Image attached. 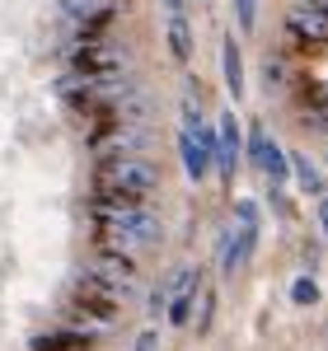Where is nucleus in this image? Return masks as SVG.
Returning <instances> with one entry per match:
<instances>
[{"mask_svg": "<svg viewBox=\"0 0 328 351\" xmlns=\"http://www.w3.org/2000/svg\"><path fill=\"white\" fill-rule=\"evenodd\" d=\"M94 243L104 253L137 258L145 248L164 243V220L145 202H94Z\"/></svg>", "mask_w": 328, "mask_h": 351, "instance_id": "obj_1", "label": "nucleus"}, {"mask_svg": "<svg viewBox=\"0 0 328 351\" xmlns=\"http://www.w3.org/2000/svg\"><path fill=\"white\" fill-rule=\"evenodd\" d=\"M183 5H188V0H164V10H169V14H183Z\"/></svg>", "mask_w": 328, "mask_h": 351, "instance_id": "obj_23", "label": "nucleus"}, {"mask_svg": "<svg viewBox=\"0 0 328 351\" xmlns=\"http://www.w3.org/2000/svg\"><path fill=\"white\" fill-rule=\"evenodd\" d=\"M66 66L75 75H108V71H132L127 66V52H117L104 38H80L71 52H66Z\"/></svg>", "mask_w": 328, "mask_h": 351, "instance_id": "obj_4", "label": "nucleus"}, {"mask_svg": "<svg viewBox=\"0 0 328 351\" xmlns=\"http://www.w3.org/2000/svg\"><path fill=\"white\" fill-rule=\"evenodd\" d=\"M220 75H225L230 99L239 104V99H244V56H239V47H235V38L220 43Z\"/></svg>", "mask_w": 328, "mask_h": 351, "instance_id": "obj_9", "label": "nucleus"}, {"mask_svg": "<svg viewBox=\"0 0 328 351\" xmlns=\"http://www.w3.org/2000/svg\"><path fill=\"white\" fill-rule=\"evenodd\" d=\"M132 351H160V328H141V337H137Z\"/></svg>", "mask_w": 328, "mask_h": 351, "instance_id": "obj_21", "label": "nucleus"}, {"mask_svg": "<svg viewBox=\"0 0 328 351\" xmlns=\"http://www.w3.org/2000/svg\"><path fill=\"white\" fill-rule=\"evenodd\" d=\"M319 225H324V234H328V192L319 197Z\"/></svg>", "mask_w": 328, "mask_h": 351, "instance_id": "obj_22", "label": "nucleus"}, {"mask_svg": "<svg viewBox=\"0 0 328 351\" xmlns=\"http://www.w3.org/2000/svg\"><path fill=\"white\" fill-rule=\"evenodd\" d=\"M235 14H239V28L253 33V24H258V0H235Z\"/></svg>", "mask_w": 328, "mask_h": 351, "instance_id": "obj_19", "label": "nucleus"}, {"mask_svg": "<svg viewBox=\"0 0 328 351\" xmlns=\"http://www.w3.org/2000/svg\"><path fill=\"white\" fill-rule=\"evenodd\" d=\"M89 150L94 160H145V150H155V127H141V122H108L99 132H89Z\"/></svg>", "mask_w": 328, "mask_h": 351, "instance_id": "obj_3", "label": "nucleus"}, {"mask_svg": "<svg viewBox=\"0 0 328 351\" xmlns=\"http://www.w3.org/2000/svg\"><path fill=\"white\" fill-rule=\"evenodd\" d=\"M178 117H183V132H202V127H207V122H202V99H183V104H178Z\"/></svg>", "mask_w": 328, "mask_h": 351, "instance_id": "obj_16", "label": "nucleus"}, {"mask_svg": "<svg viewBox=\"0 0 328 351\" xmlns=\"http://www.w3.org/2000/svg\"><path fill=\"white\" fill-rule=\"evenodd\" d=\"M84 276L99 281V286H108V291H117V295L127 300V291L137 286L141 271H137V258H127V253H104V248H99V253L84 263Z\"/></svg>", "mask_w": 328, "mask_h": 351, "instance_id": "obj_5", "label": "nucleus"}, {"mask_svg": "<svg viewBox=\"0 0 328 351\" xmlns=\"http://www.w3.org/2000/svg\"><path fill=\"white\" fill-rule=\"evenodd\" d=\"M169 52H174L178 66H188V61H192V28H188L183 14H169Z\"/></svg>", "mask_w": 328, "mask_h": 351, "instance_id": "obj_13", "label": "nucleus"}, {"mask_svg": "<svg viewBox=\"0 0 328 351\" xmlns=\"http://www.w3.org/2000/svg\"><path fill=\"white\" fill-rule=\"evenodd\" d=\"M169 295H174V271H169V276H164L160 286L150 291V304H145V309H150V319H160L164 309H169Z\"/></svg>", "mask_w": 328, "mask_h": 351, "instance_id": "obj_15", "label": "nucleus"}, {"mask_svg": "<svg viewBox=\"0 0 328 351\" xmlns=\"http://www.w3.org/2000/svg\"><path fill=\"white\" fill-rule=\"evenodd\" d=\"M258 169H263V178H268L272 188H281V183L291 178V160L281 155V145H277L272 136L263 141V155H258Z\"/></svg>", "mask_w": 328, "mask_h": 351, "instance_id": "obj_11", "label": "nucleus"}, {"mask_svg": "<svg viewBox=\"0 0 328 351\" xmlns=\"http://www.w3.org/2000/svg\"><path fill=\"white\" fill-rule=\"evenodd\" d=\"M99 5H104V0H61V10H66V14H71L75 24H80V19H89V14H94Z\"/></svg>", "mask_w": 328, "mask_h": 351, "instance_id": "obj_18", "label": "nucleus"}, {"mask_svg": "<svg viewBox=\"0 0 328 351\" xmlns=\"http://www.w3.org/2000/svg\"><path fill=\"white\" fill-rule=\"evenodd\" d=\"M211 319H216V291H197V314H192V324H197V337H207L211 332Z\"/></svg>", "mask_w": 328, "mask_h": 351, "instance_id": "obj_14", "label": "nucleus"}, {"mask_svg": "<svg viewBox=\"0 0 328 351\" xmlns=\"http://www.w3.org/2000/svg\"><path fill=\"white\" fill-rule=\"evenodd\" d=\"M291 300H296V304H314V300H319V281H314V276H296Z\"/></svg>", "mask_w": 328, "mask_h": 351, "instance_id": "obj_17", "label": "nucleus"}, {"mask_svg": "<svg viewBox=\"0 0 328 351\" xmlns=\"http://www.w3.org/2000/svg\"><path fill=\"white\" fill-rule=\"evenodd\" d=\"M104 5H117V0H104ZM122 5H127V0H122Z\"/></svg>", "mask_w": 328, "mask_h": 351, "instance_id": "obj_24", "label": "nucleus"}, {"mask_svg": "<svg viewBox=\"0 0 328 351\" xmlns=\"http://www.w3.org/2000/svg\"><path fill=\"white\" fill-rule=\"evenodd\" d=\"M239 155H244V127L235 122V112H225V117L216 122V169H220L225 183H235Z\"/></svg>", "mask_w": 328, "mask_h": 351, "instance_id": "obj_6", "label": "nucleus"}, {"mask_svg": "<svg viewBox=\"0 0 328 351\" xmlns=\"http://www.w3.org/2000/svg\"><path fill=\"white\" fill-rule=\"evenodd\" d=\"M164 173L150 160H108L94 169V202H150Z\"/></svg>", "mask_w": 328, "mask_h": 351, "instance_id": "obj_2", "label": "nucleus"}, {"mask_svg": "<svg viewBox=\"0 0 328 351\" xmlns=\"http://www.w3.org/2000/svg\"><path fill=\"white\" fill-rule=\"evenodd\" d=\"M286 33L305 43V47H324L328 43V14L314 10V5H291L286 10Z\"/></svg>", "mask_w": 328, "mask_h": 351, "instance_id": "obj_7", "label": "nucleus"}, {"mask_svg": "<svg viewBox=\"0 0 328 351\" xmlns=\"http://www.w3.org/2000/svg\"><path fill=\"white\" fill-rule=\"evenodd\" d=\"M178 160H183V173H188V183H202V178H207V169H211V155L202 150L197 132H183V127H178Z\"/></svg>", "mask_w": 328, "mask_h": 351, "instance_id": "obj_8", "label": "nucleus"}, {"mask_svg": "<svg viewBox=\"0 0 328 351\" xmlns=\"http://www.w3.org/2000/svg\"><path fill=\"white\" fill-rule=\"evenodd\" d=\"M33 351H89V337L71 324V328H56V332H38Z\"/></svg>", "mask_w": 328, "mask_h": 351, "instance_id": "obj_10", "label": "nucleus"}, {"mask_svg": "<svg viewBox=\"0 0 328 351\" xmlns=\"http://www.w3.org/2000/svg\"><path fill=\"white\" fill-rule=\"evenodd\" d=\"M286 160H291V178H296L309 197H324L328 183H324V173H319V164H309L305 155H286Z\"/></svg>", "mask_w": 328, "mask_h": 351, "instance_id": "obj_12", "label": "nucleus"}, {"mask_svg": "<svg viewBox=\"0 0 328 351\" xmlns=\"http://www.w3.org/2000/svg\"><path fill=\"white\" fill-rule=\"evenodd\" d=\"M263 80H268V89L286 80V61H281V56H268V61H263Z\"/></svg>", "mask_w": 328, "mask_h": 351, "instance_id": "obj_20", "label": "nucleus"}]
</instances>
